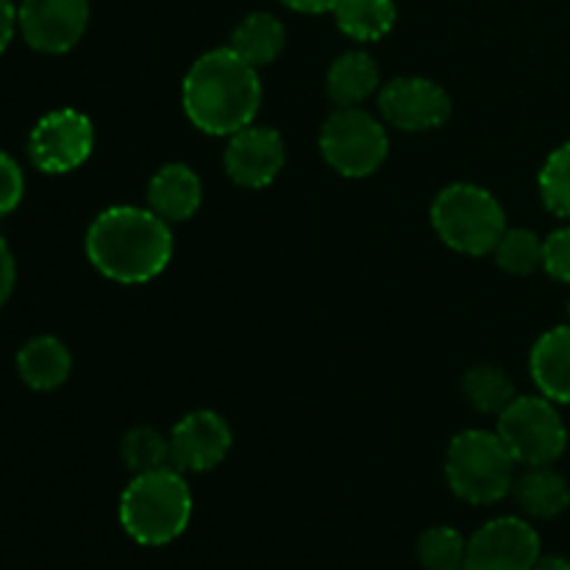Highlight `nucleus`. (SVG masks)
<instances>
[{
  "instance_id": "obj_1",
  "label": "nucleus",
  "mask_w": 570,
  "mask_h": 570,
  "mask_svg": "<svg viewBox=\"0 0 570 570\" xmlns=\"http://www.w3.org/2000/svg\"><path fill=\"white\" fill-rule=\"evenodd\" d=\"M87 259L117 284L154 282L173 259L170 223L142 206H109L89 223Z\"/></svg>"
},
{
  "instance_id": "obj_2",
  "label": "nucleus",
  "mask_w": 570,
  "mask_h": 570,
  "mask_svg": "<svg viewBox=\"0 0 570 570\" xmlns=\"http://www.w3.org/2000/svg\"><path fill=\"white\" fill-rule=\"evenodd\" d=\"M181 104L198 131L232 137L259 115V70L232 48L209 50L184 76Z\"/></svg>"
},
{
  "instance_id": "obj_3",
  "label": "nucleus",
  "mask_w": 570,
  "mask_h": 570,
  "mask_svg": "<svg viewBox=\"0 0 570 570\" xmlns=\"http://www.w3.org/2000/svg\"><path fill=\"white\" fill-rule=\"evenodd\" d=\"M193 518V490L178 468L137 473L120 495V523L139 546H167Z\"/></svg>"
},
{
  "instance_id": "obj_4",
  "label": "nucleus",
  "mask_w": 570,
  "mask_h": 570,
  "mask_svg": "<svg viewBox=\"0 0 570 570\" xmlns=\"http://www.w3.org/2000/svg\"><path fill=\"white\" fill-rule=\"evenodd\" d=\"M515 456L488 429H465L445 451V479L456 499L468 504H499L515 488Z\"/></svg>"
},
{
  "instance_id": "obj_5",
  "label": "nucleus",
  "mask_w": 570,
  "mask_h": 570,
  "mask_svg": "<svg viewBox=\"0 0 570 570\" xmlns=\"http://www.w3.org/2000/svg\"><path fill=\"white\" fill-rule=\"evenodd\" d=\"M432 226L451 250L465 256L493 254L507 232L504 206L476 184H451L434 198Z\"/></svg>"
},
{
  "instance_id": "obj_6",
  "label": "nucleus",
  "mask_w": 570,
  "mask_h": 570,
  "mask_svg": "<svg viewBox=\"0 0 570 570\" xmlns=\"http://www.w3.org/2000/svg\"><path fill=\"white\" fill-rule=\"evenodd\" d=\"M321 154L340 176L367 178L387 159V128L360 106H340L321 128Z\"/></svg>"
},
{
  "instance_id": "obj_7",
  "label": "nucleus",
  "mask_w": 570,
  "mask_h": 570,
  "mask_svg": "<svg viewBox=\"0 0 570 570\" xmlns=\"http://www.w3.org/2000/svg\"><path fill=\"white\" fill-rule=\"evenodd\" d=\"M499 438L518 465H554L568 449V429L554 401L546 395H515L499 415Z\"/></svg>"
},
{
  "instance_id": "obj_8",
  "label": "nucleus",
  "mask_w": 570,
  "mask_h": 570,
  "mask_svg": "<svg viewBox=\"0 0 570 570\" xmlns=\"http://www.w3.org/2000/svg\"><path fill=\"white\" fill-rule=\"evenodd\" d=\"M95 148V128L83 111H48L28 137V156L33 167L48 176H65L78 170Z\"/></svg>"
},
{
  "instance_id": "obj_9",
  "label": "nucleus",
  "mask_w": 570,
  "mask_h": 570,
  "mask_svg": "<svg viewBox=\"0 0 570 570\" xmlns=\"http://www.w3.org/2000/svg\"><path fill=\"white\" fill-rule=\"evenodd\" d=\"M540 538L523 518H493L468 540L465 570H532L540 560Z\"/></svg>"
},
{
  "instance_id": "obj_10",
  "label": "nucleus",
  "mask_w": 570,
  "mask_h": 570,
  "mask_svg": "<svg viewBox=\"0 0 570 570\" xmlns=\"http://www.w3.org/2000/svg\"><path fill=\"white\" fill-rule=\"evenodd\" d=\"M20 33L39 53L59 56L76 48L89 26V0H22Z\"/></svg>"
},
{
  "instance_id": "obj_11",
  "label": "nucleus",
  "mask_w": 570,
  "mask_h": 570,
  "mask_svg": "<svg viewBox=\"0 0 570 570\" xmlns=\"http://www.w3.org/2000/svg\"><path fill=\"white\" fill-rule=\"evenodd\" d=\"M379 111L401 131H432L451 117V98L429 78L404 76L379 89Z\"/></svg>"
},
{
  "instance_id": "obj_12",
  "label": "nucleus",
  "mask_w": 570,
  "mask_h": 570,
  "mask_svg": "<svg viewBox=\"0 0 570 570\" xmlns=\"http://www.w3.org/2000/svg\"><path fill=\"white\" fill-rule=\"evenodd\" d=\"M232 426L212 410L184 415L170 432V465L181 473L215 471L232 451Z\"/></svg>"
},
{
  "instance_id": "obj_13",
  "label": "nucleus",
  "mask_w": 570,
  "mask_h": 570,
  "mask_svg": "<svg viewBox=\"0 0 570 570\" xmlns=\"http://www.w3.org/2000/svg\"><path fill=\"white\" fill-rule=\"evenodd\" d=\"M284 161H287V148L276 128L267 126H245L237 134L228 137L226 165L228 178L245 189H262L271 187L282 173Z\"/></svg>"
},
{
  "instance_id": "obj_14",
  "label": "nucleus",
  "mask_w": 570,
  "mask_h": 570,
  "mask_svg": "<svg viewBox=\"0 0 570 570\" xmlns=\"http://www.w3.org/2000/svg\"><path fill=\"white\" fill-rule=\"evenodd\" d=\"M204 184L198 173L181 161L159 167L148 184V209H154L161 220L184 223L200 209Z\"/></svg>"
},
{
  "instance_id": "obj_15",
  "label": "nucleus",
  "mask_w": 570,
  "mask_h": 570,
  "mask_svg": "<svg viewBox=\"0 0 570 570\" xmlns=\"http://www.w3.org/2000/svg\"><path fill=\"white\" fill-rule=\"evenodd\" d=\"M529 371L540 395L554 404H570V323L540 334L532 345Z\"/></svg>"
},
{
  "instance_id": "obj_16",
  "label": "nucleus",
  "mask_w": 570,
  "mask_h": 570,
  "mask_svg": "<svg viewBox=\"0 0 570 570\" xmlns=\"http://www.w3.org/2000/svg\"><path fill=\"white\" fill-rule=\"evenodd\" d=\"M72 356L59 337H33L17 351V373L37 393H50L70 379Z\"/></svg>"
},
{
  "instance_id": "obj_17",
  "label": "nucleus",
  "mask_w": 570,
  "mask_h": 570,
  "mask_svg": "<svg viewBox=\"0 0 570 570\" xmlns=\"http://www.w3.org/2000/svg\"><path fill=\"white\" fill-rule=\"evenodd\" d=\"M382 89L376 59L365 50H348L332 61L326 72V92L337 106H360Z\"/></svg>"
},
{
  "instance_id": "obj_18",
  "label": "nucleus",
  "mask_w": 570,
  "mask_h": 570,
  "mask_svg": "<svg viewBox=\"0 0 570 570\" xmlns=\"http://www.w3.org/2000/svg\"><path fill=\"white\" fill-rule=\"evenodd\" d=\"M515 501L529 518L551 521L560 518L570 507V484L560 471L551 465L527 468V473L515 476Z\"/></svg>"
},
{
  "instance_id": "obj_19",
  "label": "nucleus",
  "mask_w": 570,
  "mask_h": 570,
  "mask_svg": "<svg viewBox=\"0 0 570 570\" xmlns=\"http://www.w3.org/2000/svg\"><path fill=\"white\" fill-rule=\"evenodd\" d=\"M284 45H287V31H284L282 20L267 11H254L234 28L228 48L259 70L282 56Z\"/></svg>"
},
{
  "instance_id": "obj_20",
  "label": "nucleus",
  "mask_w": 570,
  "mask_h": 570,
  "mask_svg": "<svg viewBox=\"0 0 570 570\" xmlns=\"http://www.w3.org/2000/svg\"><path fill=\"white\" fill-rule=\"evenodd\" d=\"M332 14L340 31L354 42H379L399 20L395 0H340Z\"/></svg>"
},
{
  "instance_id": "obj_21",
  "label": "nucleus",
  "mask_w": 570,
  "mask_h": 570,
  "mask_svg": "<svg viewBox=\"0 0 570 570\" xmlns=\"http://www.w3.org/2000/svg\"><path fill=\"white\" fill-rule=\"evenodd\" d=\"M465 401L482 415H501L515 401V384L501 367L476 365L462 379Z\"/></svg>"
},
{
  "instance_id": "obj_22",
  "label": "nucleus",
  "mask_w": 570,
  "mask_h": 570,
  "mask_svg": "<svg viewBox=\"0 0 570 570\" xmlns=\"http://www.w3.org/2000/svg\"><path fill=\"white\" fill-rule=\"evenodd\" d=\"M493 254L504 273H512V276H532V273H538L543 267L546 239H540L529 228H507Z\"/></svg>"
},
{
  "instance_id": "obj_23",
  "label": "nucleus",
  "mask_w": 570,
  "mask_h": 570,
  "mask_svg": "<svg viewBox=\"0 0 570 570\" xmlns=\"http://www.w3.org/2000/svg\"><path fill=\"white\" fill-rule=\"evenodd\" d=\"M468 540L454 527H432L417 540V560L426 570H465Z\"/></svg>"
},
{
  "instance_id": "obj_24",
  "label": "nucleus",
  "mask_w": 570,
  "mask_h": 570,
  "mask_svg": "<svg viewBox=\"0 0 570 570\" xmlns=\"http://www.w3.org/2000/svg\"><path fill=\"white\" fill-rule=\"evenodd\" d=\"M120 454L128 471H134V476L156 471V468L170 465V438H165L159 429L137 426L122 438Z\"/></svg>"
},
{
  "instance_id": "obj_25",
  "label": "nucleus",
  "mask_w": 570,
  "mask_h": 570,
  "mask_svg": "<svg viewBox=\"0 0 570 570\" xmlns=\"http://www.w3.org/2000/svg\"><path fill=\"white\" fill-rule=\"evenodd\" d=\"M538 187L546 209L570 220V142L551 150L538 176Z\"/></svg>"
},
{
  "instance_id": "obj_26",
  "label": "nucleus",
  "mask_w": 570,
  "mask_h": 570,
  "mask_svg": "<svg viewBox=\"0 0 570 570\" xmlns=\"http://www.w3.org/2000/svg\"><path fill=\"white\" fill-rule=\"evenodd\" d=\"M543 271L557 282L570 284V226L557 228L546 237Z\"/></svg>"
},
{
  "instance_id": "obj_27",
  "label": "nucleus",
  "mask_w": 570,
  "mask_h": 570,
  "mask_svg": "<svg viewBox=\"0 0 570 570\" xmlns=\"http://www.w3.org/2000/svg\"><path fill=\"white\" fill-rule=\"evenodd\" d=\"M26 193V176L9 154L0 150V217L11 215Z\"/></svg>"
},
{
  "instance_id": "obj_28",
  "label": "nucleus",
  "mask_w": 570,
  "mask_h": 570,
  "mask_svg": "<svg viewBox=\"0 0 570 570\" xmlns=\"http://www.w3.org/2000/svg\"><path fill=\"white\" fill-rule=\"evenodd\" d=\"M14 282H17L14 254H11L9 243L0 237V306H6V301L11 298V293H14Z\"/></svg>"
},
{
  "instance_id": "obj_29",
  "label": "nucleus",
  "mask_w": 570,
  "mask_h": 570,
  "mask_svg": "<svg viewBox=\"0 0 570 570\" xmlns=\"http://www.w3.org/2000/svg\"><path fill=\"white\" fill-rule=\"evenodd\" d=\"M20 20H17V6L11 0H0V53L11 45Z\"/></svg>"
},
{
  "instance_id": "obj_30",
  "label": "nucleus",
  "mask_w": 570,
  "mask_h": 570,
  "mask_svg": "<svg viewBox=\"0 0 570 570\" xmlns=\"http://www.w3.org/2000/svg\"><path fill=\"white\" fill-rule=\"evenodd\" d=\"M278 3H284L293 11H301V14H326V11H334L340 0H278Z\"/></svg>"
},
{
  "instance_id": "obj_31",
  "label": "nucleus",
  "mask_w": 570,
  "mask_h": 570,
  "mask_svg": "<svg viewBox=\"0 0 570 570\" xmlns=\"http://www.w3.org/2000/svg\"><path fill=\"white\" fill-rule=\"evenodd\" d=\"M532 570H570V560L560 554H540V560L534 562Z\"/></svg>"
},
{
  "instance_id": "obj_32",
  "label": "nucleus",
  "mask_w": 570,
  "mask_h": 570,
  "mask_svg": "<svg viewBox=\"0 0 570 570\" xmlns=\"http://www.w3.org/2000/svg\"><path fill=\"white\" fill-rule=\"evenodd\" d=\"M568 321H570V304H568Z\"/></svg>"
}]
</instances>
